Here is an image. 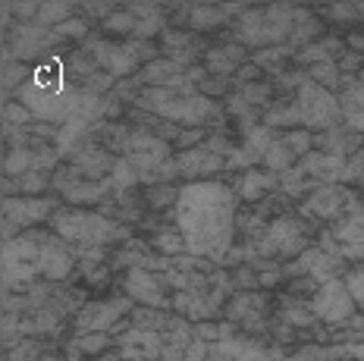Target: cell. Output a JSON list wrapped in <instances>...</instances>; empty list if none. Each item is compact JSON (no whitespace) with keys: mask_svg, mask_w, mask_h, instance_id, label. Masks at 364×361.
Wrapping results in <instances>:
<instances>
[{"mask_svg":"<svg viewBox=\"0 0 364 361\" xmlns=\"http://www.w3.org/2000/svg\"><path fill=\"white\" fill-rule=\"evenodd\" d=\"M173 217L192 258H230L236 230V195L230 192V185L210 179L182 185Z\"/></svg>","mask_w":364,"mask_h":361,"instance_id":"1","label":"cell"},{"mask_svg":"<svg viewBox=\"0 0 364 361\" xmlns=\"http://www.w3.org/2000/svg\"><path fill=\"white\" fill-rule=\"evenodd\" d=\"M73 248L57 232H19L4 245V283L13 289L16 283L35 280H66L73 270Z\"/></svg>","mask_w":364,"mask_h":361,"instance_id":"2","label":"cell"},{"mask_svg":"<svg viewBox=\"0 0 364 361\" xmlns=\"http://www.w3.org/2000/svg\"><path fill=\"white\" fill-rule=\"evenodd\" d=\"M82 88H73L66 79L63 60H44L32 70L28 82L16 92V101L26 104L35 119L48 123H70L75 107H79Z\"/></svg>","mask_w":364,"mask_h":361,"instance_id":"3","label":"cell"},{"mask_svg":"<svg viewBox=\"0 0 364 361\" xmlns=\"http://www.w3.org/2000/svg\"><path fill=\"white\" fill-rule=\"evenodd\" d=\"M139 107L154 110L157 117L170 119V123L179 126H192V129H201V126L220 119V104H214L204 95H179L173 88H145L139 95Z\"/></svg>","mask_w":364,"mask_h":361,"instance_id":"4","label":"cell"},{"mask_svg":"<svg viewBox=\"0 0 364 361\" xmlns=\"http://www.w3.org/2000/svg\"><path fill=\"white\" fill-rule=\"evenodd\" d=\"M54 232L63 242L79 245V248H101L113 242V239H123L126 230H119L110 217L104 214H91V210H79V208H60L54 217Z\"/></svg>","mask_w":364,"mask_h":361,"instance_id":"5","label":"cell"},{"mask_svg":"<svg viewBox=\"0 0 364 361\" xmlns=\"http://www.w3.org/2000/svg\"><path fill=\"white\" fill-rule=\"evenodd\" d=\"M295 22L299 13L292 6H264V10H245L239 16L236 35L248 48H264V44H277L295 35Z\"/></svg>","mask_w":364,"mask_h":361,"instance_id":"6","label":"cell"},{"mask_svg":"<svg viewBox=\"0 0 364 361\" xmlns=\"http://www.w3.org/2000/svg\"><path fill=\"white\" fill-rule=\"evenodd\" d=\"M85 50L91 54L97 66H101L107 76L119 79V76H129L135 66H141V60L151 57L154 60V48L148 41H126V44H110V41H101V38H88Z\"/></svg>","mask_w":364,"mask_h":361,"instance_id":"7","label":"cell"},{"mask_svg":"<svg viewBox=\"0 0 364 361\" xmlns=\"http://www.w3.org/2000/svg\"><path fill=\"white\" fill-rule=\"evenodd\" d=\"M295 107H299L301 117V129H333L336 117H343V107H339V97L330 92V88L317 85V82H305L295 95Z\"/></svg>","mask_w":364,"mask_h":361,"instance_id":"8","label":"cell"},{"mask_svg":"<svg viewBox=\"0 0 364 361\" xmlns=\"http://www.w3.org/2000/svg\"><path fill=\"white\" fill-rule=\"evenodd\" d=\"M308 236L295 217H277L261 239V252L273 254V258H295V254H305Z\"/></svg>","mask_w":364,"mask_h":361,"instance_id":"9","label":"cell"},{"mask_svg":"<svg viewBox=\"0 0 364 361\" xmlns=\"http://www.w3.org/2000/svg\"><path fill=\"white\" fill-rule=\"evenodd\" d=\"M355 308L358 305H355L346 280H330V283L317 286L314 298H311V311H314V318H321L327 323H346L355 314Z\"/></svg>","mask_w":364,"mask_h":361,"instance_id":"10","label":"cell"},{"mask_svg":"<svg viewBox=\"0 0 364 361\" xmlns=\"http://www.w3.org/2000/svg\"><path fill=\"white\" fill-rule=\"evenodd\" d=\"M132 298H107V302H91L75 314V330L79 333H113L123 314H129Z\"/></svg>","mask_w":364,"mask_h":361,"instance_id":"11","label":"cell"},{"mask_svg":"<svg viewBox=\"0 0 364 361\" xmlns=\"http://www.w3.org/2000/svg\"><path fill=\"white\" fill-rule=\"evenodd\" d=\"M4 223L10 227H35V223L48 220V214H57L54 198H35V195H6L4 198Z\"/></svg>","mask_w":364,"mask_h":361,"instance_id":"12","label":"cell"},{"mask_svg":"<svg viewBox=\"0 0 364 361\" xmlns=\"http://www.w3.org/2000/svg\"><path fill=\"white\" fill-rule=\"evenodd\" d=\"M126 296L132 302H141L145 308H166V280L154 276V270L148 267H132L126 274V283H123Z\"/></svg>","mask_w":364,"mask_h":361,"instance_id":"13","label":"cell"},{"mask_svg":"<svg viewBox=\"0 0 364 361\" xmlns=\"http://www.w3.org/2000/svg\"><path fill=\"white\" fill-rule=\"evenodd\" d=\"M321 248L333 252L336 258H364V227L352 217H346L321 236Z\"/></svg>","mask_w":364,"mask_h":361,"instance_id":"14","label":"cell"},{"mask_svg":"<svg viewBox=\"0 0 364 361\" xmlns=\"http://www.w3.org/2000/svg\"><path fill=\"white\" fill-rule=\"evenodd\" d=\"M57 41L54 28H44V26H19L16 32L10 35V50L6 54L16 57V60H35L41 54H48L50 44Z\"/></svg>","mask_w":364,"mask_h":361,"instance_id":"15","label":"cell"},{"mask_svg":"<svg viewBox=\"0 0 364 361\" xmlns=\"http://www.w3.org/2000/svg\"><path fill=\"white\" fill-rule=\"evenodd\" d=\"M119 355L126 361H157L164 352V336L154 330L132 327L126 336H119Z\"/></svg>","mask_w":364,"mask_h":361,"instance_id":"16","label":"cell"},{"mask_svg":"<svg viewBox=\"0 0 364 361\" xmlns=\"http://www.w3.org/2000/svg\"><path fill=\"white\" fill-rule=\"evenodd\" d=\"M54 183L70 205H95V201H101L104 195H107V185H110V183H91V179H82L66 170L57 173Z\"/></svg>","mask_w":364,"mask_h":361,"instance_id":"17","label":"cell"},{"mask_svg":"<svg viewBox=\"0 0 364 361\" xmlns=\"http://www.w3.org/2000/svg\"><path fill=\"white\" fill-rule=\"evenodd\" d=\"M179 173L182 176H188L192 183H204V176H210V173H217V170H223V157L214 154L208 145L204 148H192V151H186L179 157Z\"/></svg>","mask_w":364,"mask_h":361,"instance_id":"18","label":"cell"},{"mask_svg":"<svg viewBox=\"0 0 364 361\" xmlns=\"http://www.w3.org/2000/svg\"><path fill=\"white\" fill-rule=\"evenodd\" d=\"M339 261L343 258H336V254H330V252H323V248H311V252L301 254V270H308L311 276H314L317 283H330V280H339Z\"/></svg>","mask_w":364,"mask_h":361,"instance_id":"19","label":"cell"},{"mask_svg":"<svg viewBox=\"0 0 364 361\" xmlns=\"http://www.w3.org/2000/svg\"><path fill=\"white\" fill-rule=\"evenodd\" d=\"M346 205V192L339 189V185H321L314 195L308 198V210L317 217H336L339 210H343Z\"/></svg>","mask_w":364,"mask_h":361,"instance_id":"20","label":"cell"},{"mask_svg":"<svg viewBox=\"0 0 364 361\" xmlns=\"http://www.w3.org/2000/svg\"><path fill=\"white\" fill-rule=\"evenodd\" d=\"M273 185H277V173H270V170H257L252 167L242 176V183H239V195L245 201H257V198H264Z\"/></svg>","mask_w":364,"mask_h":361,"instance_id":"21","label":"cell"},{"mask_svg":"<svg viewBox=\"0 0 364 361\" xmlns=\"http://www.w3.org/2000/svg\"><path fill=\"white\" fill-rule=\"evenodd\" d=\"M242 60H245V48H242V44H226V48H214L208 54V70L226 76V72L236 70Z\"/></svg>","mask_w":364,"mask_h":361,"instance_id":"22","label":"cell"},{"mask_svg":"<svg viewBox=\"0 0 364 361\" xmlns=\"http://www.w3.org/2000/svg\"><path fill=\"white\" fill-rule=\"evenodd\" d=\"M339 107H343V117L352 129L364 132V85H352L348 92L339 97Z\"/></svg>","mask_w":364,"mask_h":361,"instance_id":"23","label":"cell"},{"mask_svg":"<svg viewBox=\"0 0 364 361\" xmlns=\"http://www.w3.org/2000/svg\"><path fill=\"white\" fill-rule=\"evenodd\" d=\"M28 170H35L32 148L28 145H13V151L6 154V161H4V176L6 179H19V176H26Z\"/></svg>","mask_w":364,"mask_h":361,"instance_id":"24","label":"cell"},{"mask_svg":"<svg viewBox=\"0 0 364 361\" xmlns=\"http://www.w3.org/2000/svg\"><path fill=\"white\" fill-rule=\"evenodd\" d=\"M113 345L110 333H82L73 340V355H101Z\"/></svg>","mask_w":364,"mask_h":361,"instance_id":"25","label":"cell"},{"mask_svg":"<svg viewBox=\"0 0 364 361\" xmlns=\"http://www.w3.org/2000/svg\"><path fill=\"white\" fill-rule=\"evenodd\" d=\"M188 13H192L188 22H192L195 28H204V32H208V28L223 26V22L230 19V13H226L223 6H188Z\"/></svg>","mask_w":364,"mask_h":361,"instance_id":"26","label":"cell"},{"mask_svg":"<svg viewBox=\"0 0 364 361\" xmlns=\"http://www.w3.org/2000/svg\"><path fill=\"white\" fill-rule=\"evenodd\" d=\"M292 161H295V151L289 145H286V139H277L273 141V148L267 151V157H264V163L270 167V173H286L292 170Z\"/></svg>","mask_w":364,"mask_h":361,"instance_id":"27","label":"cell"},{"mask_svg":"<svg viewBox=\"0 0 364 361\" xmlns=\"http://www.w3.org/2000/svg\"><path fill=\"white\" fill-rule=\"evenodd\" d=\"M70 13H73V4H41V13H38V26H44V28H48V26H63V22L66 19H73L70 16Z\"/></svg>","mask_w":364,"mask_h":361,"instance_id":"28","label":"cell"},{"mask_svg":"<svg viewBox=\"0 0 364 361\" xmlns=\"http://www.w3.org/2000/svg\"><path fill=\"white\" fill-rule=\"evenodd\" d=\"M151 245H154V252H161L164 258H176V254L188 252V248H186V239H182V232H157Z\"/></svg>","mask_w":364,"mask_h":361,"instance_id":"29","label":"cell"},{"mask_svg":"<svg viewBox=\"0 0 364 361\" xmlns=\"http://www.w3.org/2000/svg\"><path fill=\"white\" fill-rule=\"evenodd\" d=\"M139 16H135L132 10H126V13H113V16L104 19V32H113V35H129V32H139Z\"/></svg>","mask_w":364,"mask_h":361,"instance_id":"30","label":"cell"},{"mask_svg":"<svg viewBox=\"0 0 364 361\" xmlns=\"http://www.w3.org/2000/svg\"><path fill=\"white\" fill-rule=\"evenodd\" d=\"M346 349H321V345H305L301 352H295L286 361H333L336 355H343Z\"/></svg>","mask_w":364,"mask_h":361,"instance_id":"31","label":"cell"},{"mask_svg":"<svg viewBox=\"0 0 364 361\" xmlns=\"http://www.w3.org/2000/svg\"><path fill=\"white\" fill-rule=\"evenodd\" d=\"M4 119H6V126H22V123H28V119H35V114L13 97V101L4 104Z\"/></svg>","mask_w":364,"mask_h":361,"instance_id":"32","label":"cell"},{"mask_svg":"<svg viewBox=\"0 0 364 361\" xmlns=\"http://www.w3.org/2000/svg\"><path fill=\"white\" fill-rule=\"evenodd\" d=\"M346 286H348V292H352V298H355V305L364 308V264L361 267H352L348 274L343 276Z\"/></svg>","mask_w":364,"mask_h":361,"instance_id":"33","label":"cell"},{"mask_svg":"<svg viewBox=\"0 0 364 361\" xmlns=\"http://www.w3.org/2000/svg\"><path fill=\"white\" fill-rule=\"evenodd\" d=\"M283 139H286V145H289L292 148V151H295V157H305L308 151H311V132L308 129H289V132H286L283 135Z\"/></svg>","mask_w":364,"mask_h":361,"instance_id":"34","label":"cell"},{"mask_svg":"<svg viewBox=\"0 0 364 361\" xmlns=\"http://www.w3.org/2000/svg\"><path fill=\"white\" fill-rule=\"evenodd\" d=\"M13 185H19V192L22 195H38L44 189V185H48V176H44V173H32V176H19V179H10Z\"/></svg>","mask_w":364,"mask_h":361,"instance_id":"35","label":"cell"},{"mask_svg":"<svg viewBox=\"0 0 364 361\" xmlns=\"http://www.w3.org/2000/svg\"><path fill=\"white\" fill-rule=\"evenodd\" d=\"M54 35H57V38H85V35H88V26H85V22H82L79 16H73V19H66L63 26H57Z\"/></svg>","mask_w":364,"mask_h":361,"instance_id":"36","label":"cell"},{"mask_svg":"<svg viewBox=\"0 0 364 361\" xmlns=\"http://www.w3.org/2000/svg\"><path fill=\"white\" fill-rule=\"evenodd\" d=\"M311 82H317V85H333L336 82V66L330 63V60H323V63H314V70H311Z\"/></svg>","mask_w":364,"mask_h":361,"instance_id":"37","label":"cell"},{"mask_svg":"<svg viewBox=\"0 0 364 361\" xmlns=\"http://www.w3.org/2000/svg\"><path fill=\"white\" fill-rule=\"evenodd\" d=\"M35 352H38V343H26V345H19V349L10 352V361H32Z\"/></svg>","mask_w":364,"mask_h":361,"instance_id":"38","label":"cell"},{"mask_svg":"<svg viewBox=\"0 0 364 361\" xmlns=\"http://www.w3.org/2000/svg\"><path fill=\"white\" fill-rule=\"evenodd\" d=\"M6 13H26V19L32 13H41V4H6Z\"/></svg>","mask_w":364,"mask_h":361,"instance_id":"39","label":"cell"},{"mask_svg":"<svg viewBox=\"0 0 364 361\" xmlns=\"http://www.w3.org/2000/svg\"><path fill=\"white\" fill-rule=\"evenodd\" d=\"M157 361H164V358H157Z\"/></svg>","mask_w":364,"mask_h":361,"instance_id":"40","label":"cell"}]
</instances>
